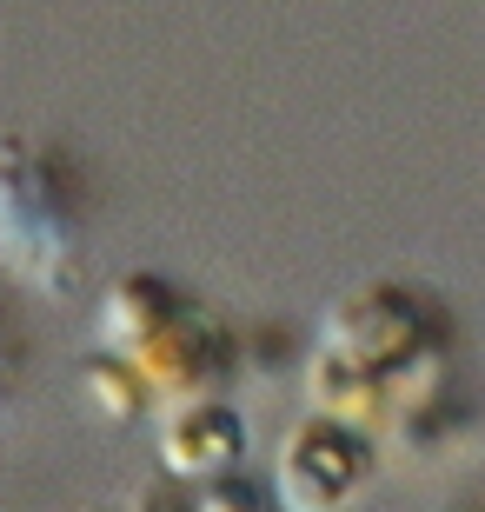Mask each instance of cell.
Listing matches in <instances>:
<instances>
[{
    "instance_id": "6da1fadb",
    "label": "cell",
    "mask_w": 485,
    "mask_h": 512,
    "mask_svg": "<svg viewBox=\"0 0 485 512\" xmlns=\"http://www.w3.org/2000/svg\"><path fill=\"white\" fill-rule=\"evenodd\" d=\"M94 220V180L54 140H0V260L34 273L40 286H67Z\"/></svg>"
},
{
    "instance_id": "7a4b0ae2",
    "label": "cell",
    "mask_w": 485,
    "mask_h": 512,
    "mask_svg": "<svg viewBox=\"0 0 485 512\" xmlns=\"http://www.w3.org/2000/svg\"><path fill=\"white\" fill-rule=\"evenodd\" d=\"M27 373H34V333L20 326L14 300L0 293V406H14V399H20Z\"/></svg>"
}]
</instances>
